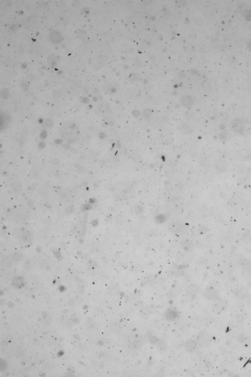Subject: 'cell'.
<instances>
[{"label": "cell", "mask_w": 251, "mask_h": 377, "mask_svg": "<svg viewBox=\"0 0 251 377\" xmlns=\"http://www.w3.org/2000/svg\"><path fill=\"white\" fill-rule=\"evenodd\" d=\"M211 337L207 331H202L198 336V343L201 346H207L210 343Z\"/></svg>", "instance_id": "obj_1"}, {"label": "cell", "mask_w": 251, "mask_h": 377, "mask_svg": "<svg viewBox=\"0 0 251 377\" xmlns=\"http://www.w3.org/2000/svg\"><path fill=\"white\" fill-rule=\"evenodd\" d=\"M204 296L207 299L214 300L218 298V293L213 288H208L205 290L204 293Z\"/></svg>", "instance_id": "obj_2"}, {"label": "cell", "mask_w": 251, "mask_h": 377, "mask_svg": "<svg viewBox=\"0 0 251 377\" xmlns=\"http://www.w3.org/2000/svg\"><path fill=\"white\" fill-rule=\"evenodd\" d=\"M51 41L54 43H58L61 41L63 39V36L60 32L58 31H53L49 35Z\"/></svg>", "instance_id": "obj_3"}, {"label": "cell", "mask_w": 251, "mask_h": 377, "mask_svg": "<svg viewBox=\"0 0 251 377\" xmlns=\"http://www.w3.org/2000/svg\"><path fill=\"white\" fill-rule=\"evenodd\" d=\"M197 345V342L193 340H189L186 343L185 348L189 352H192L196 348Z\"/></svg>", "instance_id": "obj_4"}, {"label": "cell", "mask_w": 251, "mask_h": 377, "mask_svg": "<svg viewBox=\"0 0 251 377\" xmlns=\"http://www.w3.org/2000/svg\"><path fill=\"white\" fill-rule=\"evenodd\" d=\"M215 308L217 311L221 312V311H224L227 308V306L224 302H218V304L215 305Z\"/></svg>", "instance_id": "obj_5"}, {"label": "cell", "mask_w": 251, "mask_h": 377, "mask_svg": "<svg viewBox=\"0 0 251 377\" xmlns=\"http://www.w3.org/2000/svg\"><path fill=\"white\" fill-rule=\"evenodd\" d=\"M192 103V101L191 98H189L188 97H183V98H182V104L185 107L190 106H191Z\"/></svg>", "instance_id": "obj_6"}, {"label": "cell", "mask_w": 251, "mask_h": 377, "mask_svg": "<svg viewBox=\"0 0 251 377\" xmlns=\"http://www.w3.org/2000/svg\"><path fill=\"white\" fill-rule=\"evenodd\" d=\"M179 129L180 131H182V133H184L188 134L190 132V128L188 127V126L187 125V124L184 123H182L180 125H179Z\"/></svg>", "instance_id": "obj_7"}, {"label": "cell", "mask_w": 251, "mask_h": 377, "mask_svg": "<svg viewBox=\"0 0 251 377\" xmlns=\"http://www.w3.org/2000/svg\"><path fill=\"white\" fill-rule=\"evenodd\" d=\"M176 314H175V313L173 311H169L166 314L167 319L170 320L176 318Z\"/></svg>", "instance_id": "obj_8"}, {"label": "cell", "mask_w": 251, "mask_h": 377, "mask_svg": "<svg viewBox=\"0 0 251 377\" xmlns=\"http://www.w3.org/2000/svg\"><path fill=\"white\" fill-rule=\"evenodd\" d=\"M14 257L15 259V260H20V259H21L22 257V254L21 253H20V252H17V253H15V254L14 255Z\"/></svg>", "instance_id": "obj_9"}]
</instances>
